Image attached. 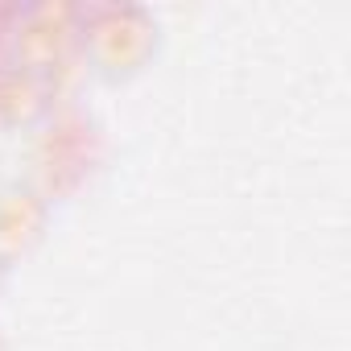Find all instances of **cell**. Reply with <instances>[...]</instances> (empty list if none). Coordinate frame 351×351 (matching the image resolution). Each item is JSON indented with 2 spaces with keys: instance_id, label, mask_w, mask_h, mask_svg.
<instances>
[{
  "instance_id": "7a4b0ae2",
  "label": "cell",
  "mask_w": 351,
  "mask_h": 351,
  "mask_svg": "<svg viewBox=\"0 0 351 351\" xmlns=\"http://www.w3.org/2000/svg\"><path fill=\"white\" fill-rule=\"evenodd\" d=\"M71 38H75V13L62 9V5H58V9L46 5V9H34V13L25 17L17 46H21V54H25L34 66H46V62H54V58L66 50Z\"/></svg>"
},
{
  "instance_id": "6da1fadb",
  "label": "cell",
  "mask_w": 351,
  "mask_h": 351,
  "mask_svg": "<svg viewBox=\"0 0 351 351\" xmlns=\"http://www.w3.org/2000/svg\"><path fill=\"white\" fill-rule=\"evenodd\" d=\"M153 46V25L136 9H108L91 25V50L108 71H132Z\"/></svg>"
}]
</instances>
